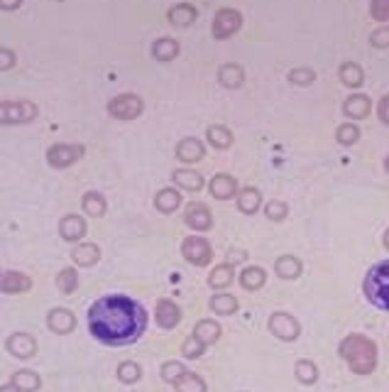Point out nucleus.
<instances>
[{
    "label": "nucleus",
    "instance_id": "nucleus-1",
    "mask_svg": "<svg viewBox=\"0 0 389 392\" xmlns=\"http://www.w3.org/2000/svg\"><path fill=\"white\" fill-rule=\"evenodd\" d=\"M88 334L103 346L123 349L132 346L144 336L149 314L140 302L127 295L98 297L86 312Z\"/></svg>",
    "mask_w": 389,
    "mask_h": 392
},
{
    "label": "nucleus",
    "instance_id": "nucleus-18",
    "mask_svg": "<svg viewBox=\"0 0 389 392\" xmlns=\"http://www.w3.org/2000/svg\"><path fill=\"white\" fill-rule=\"evenodd\" d=\"M86 231H88L86 218L76 216V213H66V216H62V221H59V235H62V240L66 243H81Z\"/></svg>",
    "mask_w": 389,
    "mask_h": 392
},
{
    "label": "nucleus",
    "instance_id": "nucleus-10",
    "mask_svg": "<svg viewBox=\"0 0 389 392\" xmlns=\"http://www.w3.org/2000/svg\"><path fill=\"white\" fill-rule=\"evenodd\" d=\"M181 218H184V223L193 233H208V231L213 228V211H211L203 201H188L184 206Z\"/></svg>",
    "mask_w": 389,
    "mask_h": 392
},
{
    "label": "nucleus",
    "instance_id": "nucleus-2",
    "mask_svg": "<svg viewBox=\"0 0 389 392\" xmlns=\"http://www.w3.org/2000/svg\"><path fill=\"white\" fill-rule=\"evenodd\" d=\"M338 356L346 361L353 375H372L380 363V349L377 344L365 334H348L338 344Z\"/></svg>",
    "mask_w": 389,
    "mask_h": 392
},
{
    "label": "nucleus",
    "instance_id": "nucleus-38",
    "mask_svg": "<svg viewBox=\"0 0 389 392\" xmlns=\"http://www.w3.org/2000/svg\"><path fill=\"white\" fill-rule=\"evenodd\" d=\"M115 375H118V380L123 385H135V383H140V378H142V366L135 361H123V363H118V368H115Z\"/></svg>",
    "mask_w": 389,
    "mask_h": 392
},
{
    "label": "nucleus",
    "instance_id": "nucleus-16",
    "mask_svg": "<svg viewBox=\"0 0 389 392\" xmlns=\"http://www.w3.org/2000/svg\"><path fill=\"white\" fill-rule=\"evenodd\" d=\"M47 329L57 336H66L76 329V317L71 309L66 307H54L47 312Z\"/></svg>",
    "mask_w": 389,
    "mask_h": 392
},
{
    "label": "nucleus",
    "instance_id": "nucleus-48",
    "mask_svg": "<svg viewBox=\"0 0 389 392\" xmlns=\"http://www.w3.org/2000/svg\"><path fill=\"white\" fill-rule=\"evenodd\" d=\"M228 255H230V258H228V265H233V267H235V265L238 263H243V260H245V258H247V253L245 250H230V253H228Z\"/></svg>",
    "mask_w": 389,
    "mask_h": 392
},
{
    "label": "nucleus",
    "instance_id": "nucleus-45",
    "mask_svg": "<svg viewBox=\"0 0 389 392\" xmlns=\"http://www.w3.org/2000/svg\"><path fill=\"white\" fill-rule=\"evenodd\" d=\"M370 18L377 22H389V0H370Z\"/></svg>",
    "mask_w": 389,
    "mask_h": 392
},
{
    "label": "nucleus",
    "instance_id": "nucleus-28",
    "mask_svg": "<svg viewBox=\"0 0 389 392\" xmlns=\"http://www.w3.org/2000/svg\"><path fill=\"white\" fill-rule=\"evenodd\" d=\"M304 272V263L302 258L292 255V253H287V255H279L275 260V275L279 280H299Z\"/></svg>",
    "mask_w": 389,
    "mask_h": 392
},
{
    "label": "nucleus",
    "instance_id": "nucleus-21",
    "mask_svg": "<svg viewBox=\"0 0 389 392\" xmlns=\"http://www.w3.org/2000/svg\"><path fill=\"white\" fill-rule=\"evenodd\" d=\"M181 203H184V196H181V189H176V186H162V189L154 194V208H157L159 213H164V216L179 211Z\"/></svg>",
    "mask_w": 389,
    "mask_h": 392
},
{
    "label": "nucleus",
    "instance_id": "nucleus-4",
    "mask_svg": "<svg viewBox=\"0 0 389 392\" xmlns=\"http://www.w3.org/2000/svg\"><path fill=\"white\" fill-rule=\"evenodd\" d=\"M40 108L30 98H5L0 101V125H27L37 120Z\"/></svg>",
    "mask_w": 389,
    "mask_h": 392
},
{
    "label": "nucleus",
    "instance_id": "nucleus-20",
    "mask_svg": "<svg viewBox=\"0 0 389 392\" xmlns=\"http://www.w3.org/2000/svg\"><path fill=\"white\" fill-rule=\"evenodd\" d=\"M171 181H174L176 189L181 191H191V194H196V191L203 189L206 179L201 172H196V169L191 167H176L174 172H171Z\"/></svg>",
    "mask_w": 389,
    "mask_h": 392
},
{
    "label": "nucleus",
    "instance_id": "nucleus-52",
    "mask_svg": "<svg viewBox=\"0 0 389 392\" xmlns=\"http://www.w3.org/2000/svg\"><path fill=\"white\" fill-rule=\"evenodd\" d=\"M382 164H385V172L389 174V154H387V157H385V162H382Z\"/></svg>",
    "mask_w": 389,
    "mask_h": 392
},
{
    "label": "nucleus",
    "instance_id": "nucleus-5",
    "mask_svg": "<svg viewBox=\"0 0 389 392\" xmlns=\"http://www.w3.org/2000/svg\"><path fill=\"white\" fill-rule=\"evenodd\" d=\"M245 25V15L240 13L238 8H220L218 13L213 15V22H211V35L213 40L225 42L230 37H235L238 32L243 30Z\"/></svg>",
    "mask_w": 389,
    "mask_h": 392
},
{
    "label": "nucleus",
    "instance_id": "nucleus-7",
    "mask_svg": "<svg viewBox=\"0 0 389 392\" xmlns=\"http://www.w3.org/2000/svg\"><path fill=\"white\" fill-rule=\"evenodd\" d=\"M105 110L115 120H135L144 113V101L137 93H118L105 103Z\"/></svg>",
    "mask_w": 389,
    "mask_h": 392
},
{
    "label": "nucleus",
    "instance_id": "nucleus-17",
    "mask_svg": "<svg viewBox=\"0 0 389 392\" xmlns=\"http://www.w3.org/2000/svg\"><path fill=\"white\" fill-rule=\"evenodd\" d=\"M32 290V277L20 270H5L0 272V292L3 295H22Z\"/></svg>",
    "mask_w": 389,
    "mask_h": 392
},
{
    "label": "nucleus",
    "instance_id": "nucleus-31",
    "mask_svg": "<svg viewBox=\"0 0 389 392\" xmlns=\"http://www.w3.org/2000/svg\"><path fill=\"white\" fill-rule=\"evenodd\" d=\"M338 79H341L343 86L358 91V88L365 84V69L358 62L348 59V62H343L341 66H338Z\"/></svg>",
    "mask_w": 389,
    "mask_h": 392
},
{
    "label": "nucleus",
    "instance_id": "nucleus-37",
    "mask_svg": "<svg viewBox=\"0 0 389 392\" xmlns=\"http://www.w3.org/2000/svg\"><path fill=\"white\" fill-rule=\"evenodd\" d=\"M360 128H358V123H353V120H346V123H341L336 128V142L338 145H343V147H353L355 142L360 140Z\"/></svg>",
    "mask_w": 389,
    "mask_h": 392
},
{
    "label": "nucleus",
    "instance_id": "nucleus-12",
    "mask_svg": "<svg viewBox=\"0 0 389 392\" xmlns=\"http://www.w3.org/2000/svg\"><path fill=\"white\" fill-rule=\"evenodd\" d=\"M181 319H184V312H181V307L174 300H166V297L157 300V304H154V322H157L159 329L174 331L181 324Z\"/></svg>",
    "mask_w": 389,
    "mask_h": 392
},
{
    "label": "nucleus",
    "instance_id": "nucleus-14",
    "mask_svg": "<svg viewBox=\"0 0 389 392\" xmlns=\"http://www.w3.org/2000/svg\"><path fill=\"white\" fill-rule=\"evenodd\" d=\"M372 108H375V103H372V98L368 93H360V91H353L350 96L343 101V115H346L348 120H353V123H358V120H365L368 115L372 113Z\"/></svg>",
    "mask_w": 389,
    "mask_h": 392
},
{
    "label": "nucleus",
    "instance_id": "nucleus-35",
    "mask_svg": "<svg viewBox=\"0 0 389 392\" xmlns=\"http://www.w3.org/2000/svg\"><path fill=\"white\" fill-rule=\"evenodd\" d=\"M10 383H13L20 392H37L42 388L40 373L30 371V368H22V371L13 373V375H10Z\"/></svg>",
    "mask_w": 389,
    "mask_h": 392
},
{
    "label": "nucleus",
    "instance_id": "nucleus-22",
    "mask_svg": "<svg viewBox=\"0 0 389 392\" xmlns=\"http://www.w3.org/2000/svg\"><path fill=\"white\" fill-rule=\"evenodd\" d=\"M198 20V8L193 3H176L166 10V22L174 27H191Z\"/></svg>",
    "mask_w": 389,
    "mask_h": 392
},
{
    "label": "nucleus",
    "instance_id": "nucleus-23",
    "mask_svg": "<svg viewBox=\"0 0 389 392\" xmlns=\"http://www.w3.org/2000/svg\"><path fill=\"white\" fill-rule=\"evenodd\" d=\"M235 206L238 211L245 213V216H255V213L262 208V191H260L257 186H243L235 196Z\"/></svg>",
    "mask_w": 389,
    "mask_h": 392
},
{
    "label": "nucleus",
    "instance_id": "nucleus-39",
    "mask_svg": "<svg viewBox=\"0 0 389 392\" xmlns=\"http://www.w3.org/2000/svg\"><path fill=\"white\" fill-rule=\"evenodd\" d=\"M57 290L62 292V295H74V292L79 290V272H76V267H62L59 270Z\"/></svg>",
    "mask_w": 389,
    "mask_h": 392
},
{
    "label": "nucleus",
    "instance_id": "nucleus-24",
    "mask_svg": "<svg viewBox=\"0 0 389 392\" xmlns=\"http://www.w3.org/2000/svg\"><path fill=\"white\" fill-rule=\"evenodd\" d=\"M208 309L215 314V317H233V314H238V309H240V302H238L235 295H230V292L223 290V292L211 295Z\"/></svg>",
    "mask_w": 389,
    "mask_h": 392
},
{
    "label": "nucleus",
    "instance_id": "nucleus-32",
    "mask_svg": "<svg viewBox=\"0 0 389 392\" xmlns=\"http://www.w3.org/2000/svg\"><path fill=\"white\" fill-rule=\"evenodd\" d=\"M208 287L213 292H223L228 290L233 282H235V267L233 265H228V263H220V265H215L213 270H211V275H208Z\"/></svg>",
    "mask_w": 389,
    "mask_h": 392
},
{
    "label": "nucleus",
    "instance_id": "nucleus-27",
    "mask_svg": "<svg viewBox=\"0 0 389 392\" xmlns=\"http://www.w3.org/2000/svg\"><path fill=\"white\" fill-rule=\"evenodd\" d=\"M206 142H208L213 150H230L233 142H235V135L233 130L223 123H213L206 128Z\"/></svg>",
    "mask_w": 389,
    "mask_h": 392
},
{
    "label": "nucleus",
    "instance_id": "nucleus-11",
    "mask_svg": "<svg viewBox=\"0 0 389 392\" xmlns=\"http://www.w3.org/2000/svg\"><path fill=\"white\" fill-rule=\"evenodd\" d=\"M37 349H40L37 339L27 331H15L5 339V351L18 361H30L32 356H37Z\"/></svg>",
    "mask_w": 389,
    "mask_h": 392
},
{
    "label": "nucleus",
    "instance_id": "nucleus-19",
    "mask_svg": "<svg viewBox=\"0 0 389 392\" xmlns=\"http://www.w3.org/2000/svg\"><path fill=\"white\" fill-rule=\"evenodd\" d=\"M218 84L228 88V91H238V88H243L245 86V79H247V74H245V69H243L240 64H235V62H225V64H220L218 66Z\"/></svg>",
    "mask_w": 389,
    "mask_h": 392
},
{
    "label": "nucleus",
    "instance_id": "nucleus-43",
    "mask_svg": "<svg viewBox=\"0 0 389 392\" xmlns=\"http://www.w3.org/2000/svg\"><path fill=\"white\" fill-rule=\"evenodd\" d=\"M206 349H208V346L201 344V341H198L196 336L191 334V336H188V339L184 341V344H181V356H184L186 361H196V358L203 356Z\"/></svg>",
    "mask_w": 389,
    "mask_h": 392
},
{
    "label": "nucleus",
    "instance_id": "nucleus-46",
    "mask_svg": "<svg viewBox=\"0 0 389 392\" xmlns=\"http://www.w3.org/2000/svg\"><path fill=\"white\" fill-rule=\"evenodd\" d=\"M18 64V54L10 47H0V71H10Z\"/></svg>",
    "mask_w": 389,
    "mask_h": 392
},
{
    "label": "nucleus",
    "instance_id": "nucleus-26",
    "mask_svg": "<svg viewBox=\"0 0 389 392\" xmlns=\"http://www.w3.org/2000/svg\"><path fill=\"white\" fill-rule=\"evenodd\" d=\"M181 52V44L179 40H174V37H157V40L152 42V47H149V54H152V59H157V62H174L176 57H179Z\"/></svg>",
    "mask_w": 389,
    "mask_h": 392
},
{
    "label": "nucleus",
    "instance_id": "nucleus-13",
    "mask_svg": "<svg viewBox=\"0 0 389 392\" xmlns=\"http://www.w3.org/2000/svg\"><path fill=\"white\" fill-rule=\"evenodd\" d=\"M174 157L179 159L184 167L201 162V159L206 157V142L201 140V137H193V135L181 137V140L176 142V147H174Z\"/></svg>",
    "mask_w": 389,
    "mask_h": 392
},
{
    "label": "nucleus",
    "instance_id": "nucleus-50",
    "mask_svg": "<svg viewBox=\"0 0 389 392\" xmlns=\"http://www.w3.org/2000/svg\"><path fill=\"white\" fill-rule=\"evenodd\" d=\"M0 392H20V390L15 388L13 383H5V385H0Z\"/></svg>",
    "mask_w": 389,
    "mask_h": 392
},
{
    "label": "nucleus",
    "instance_id": "nucleus-41",
    "mask_svg": "<svg viewBox=\"0 0 389 392\" xmlns=\"http://www.w3.org/2000/svg\"><path fill=\"white\" fill-rule=\"evenodd\" d=\"M265 216L275 221V223H279V221H284L289 216V203L282 201V198H270V201L265 203Z\"/></svg>",
    "mask_w": 389,
    "mask_h": 392
},
{
    "label": "nucleus",
    "instance_id": "nucleus-42",
    "mask_svg": "<svg viewBox=\"0 0 389 392\" xmlns=\"http://www.w3.org/2000/svg\"><path fill=\"white\" fill-rule=\"evenodd\" d=\"M186 371H188V368L181 361H166V363H162V368H159V373H162V380H164V383H169V385H174Z\"/></svg>",
    "mask_w": 389,
    "mask_h": 392
},
{
    "label": "nucleus",
    "instance_id": "nucleus-53",
    "mask_svg": "<svg viewBox=\"0 0 389 392\" xmlns=\"http://www.w3.org/2000/svg\"><path fill=\"white\" fill-rule=\"evenodd\" d=\"M0 272H3V270H0Z\"/></svg>",
    "mask_w": 389,
    "mask_h": 392
},
{
    "label": "nucleus",
    "instance_id": "nucleus-33",
    "mask_svg": "<svg viewBox=\"0 0 389 392\" xmlns=\"http://www.w3.org/2000/svg\"><path fill=\"white\" fill-rule=\"evenodd\" d=\"M294 378H297V383H302L304 388H311V385L319 383L321 371L311 358H299V361L294 363Z\"/></svg>",
    "mask_w": 389,
    "mask_h": 392
},
{
    "label": "nucleus",
    "instance_id": "nucleus-9",
    "mask_svg": "<svg viewBox=\"0 0 389 392\" xmlns=\"http://www.w3.org/2000/svg\"><path fill=\"white\" fill-rule=\"evenodd\" d=\"M181 258L193 265V267H206L213 263V245L203 238V235H186L181 240Z\"/></svg>",
    "mask_w": 389,
    "mask_h": 392
},
{
    "label": "nucleus",
    "instance_id": "nucleus-8",
    "mask_svg": "<svg viewBox=\"0 0 389 392\" xmlns=\"http://www.w3.org/2000/svg\"><path fill=\"white\" fill-rule=\"evenodd\" d=\"M83 154H86L83 142H54L47 147V164L52 169H66L83 159Z\"/></svg>",
    "mask_w": 389,
    "mask_h": 392
},
{
    "label": "nucleus",
    "instance_id": "nucleus-15",
    "mask_svg": "<svg viewBox=\"0 0 389 392\" xmlns=\"http://www.w3.org/2000/svg\"><path fill=\"white\" fill-rule=\"evenodd\" d=\"M238 191H240V186H238V179L233 174L218 172V174L211 176L208 194L213 198H218V201H230V198L238 196Z\"/></svg>",
    "mask_w": 389,
    "mask_h": 392
},
{
    "label": "nucleus",
    "instance_id": "nucleus-30",
    "mask_svg": "<svg viewBox=\"0 0 389 392\" xmlns=\"http://www.w3.org/2000/svg\"><path fill=\"white\" fill-rule=\"evenodd\" d=\"M71 260L76 267H93L101 260V248L96 243H76L74 250H71Z\"/></svg>",
    "mask_w": 389,
    "mask_h": 392
},
{
    "label": "nucleus",
    "instance_id": "nucleus-44",
    "mask_svg": "<svg viewBox=\"0 0 389 392\" xmlns=\"http://www.w3.org/2000/svg\"><path fill=\"white\" fill-rule=\"evenodd\" d=\"M370 44L375 49H389V22L370 32Z\"/></svg>",
    "mask_w": 389,
    "mask_h": 392
},
{
    "label": "nucleus",
    "instance_id": "nucleus-40",
    "mask_svg": "<svg viewBox=\"0 0 389 392\" xmlns=\"http://www.w3.org/2000/svg\"><path fill=\"white\" fill-rule=\"evenodd\" d=\"M287 81L292 86H311L316 81V71L311 66H294V69H289Z\"/></svg>",
    "mask_w": 389,
    "mask_h": 392
},
{
    "label": "nucleus",
    "instance_id": "nucleus-36",
    "mask_svg": "<svg viewBox=\"0 0 389 392\" xmlns=\"http://www.w3.org/2000/svg\"><path fill=\"white\" fill-rule=\"evenodd\" d=\"M174 390H176V392H208V385H206V380H203L198 373L186 371V373L181 375V378L174 383Z\"/></svg>",
    "mask_w": 389,
    "mask_h": 392
},
{
    "label": "nucleus",
    "instance_id": "nucleus-34",
    "mask_svg": "<svg viewBox=\"0 0 389 392\" xmlns=\"http://www.w3.org/2000/svg\"><path fill=\"white\" fill-rule=\"evenodd\" d=\"M81 208L86 216L101 218L105 216V211H108V201H105L101 191H86V194L81 196Z\"/></svg>",
    "mask_w": 389,
    "mask_h": 392
},
{
    "label": "nucleus",
    "instance_id": "nucleus-49",
    "mask_svg": "<svg viewBox=\"0 0 389 392\" xmlns=\"http://www.w3.org/2000/svg\"><path fill=\"white\" fill-rule=\"evenodd\" d=\"M22 0H0V10H5V13H15V10H20Z\"/></svg>",
    "mask_w": 389,
    "mask_h": 392
},
{
    "label": "nucleus",
    "instance_id": "nucleus-25",
    "mask_svg": "<svg viewBox=\"0 0 389 392\" xmlns=\"http://www.w3.org/2000/svg\"><path fill=\"white\" fill-rule=\"evenodd\" d=\"M238 282L245 292H257L267 285V270L260 265H245V267L238 272Z\"/></svg>",
    "mask_w": 389,
    "mask_h": 392
},
{
    "label": "nucleus",
    "instance_id": "nucleus-47",
    "mask_svg": "<svg viewBox=\"0 0 389 392\" xmlns=\"http://www.w3.org/2000/svg\"><path fill=\"white\" fill-rule=\"evenodd\" d=\"M375 110H377V118H380V123L389 128V93H385V96L377 101Z\"/></svg>",
    "mask_w": 389,
    "mask_h": 392
},
{
    "label": "nucleus",
    "instance_id": "nucleus-29",
    "mask_svg": "<svg viewBox=\"0 0 389 392\" xmlns=\"http://www.w3.org/2000/svg\"><path fill=\"white\" fill-rule=\"evenodd\" d=\"M193 336H196L201 344L206 346H213L220 341V336H223V327H220L215 319H198L196 324H193Z\"/></svg>",
    "mask_w": 389,
    "mask_h": 392
},
{
    "label": "nucleus",
    "instance_id": "nucleus-6",
    "mask_svg": "<svg viewBox=\"0 0 389 392\" xmlns=\"http://www.w3.org/2000/svg\"><path fill=\"white\" fill-rule=\"evenodd\" d=\"M267 331H270L277 341L294 344V341H299V336H302V322L289 312H272L270 319H267Z\"/></svg>",
    "mask_w": 389,
    "mask_h": 392
},
{
    "label": "nucleus",
    "instance_id": "nucleus-3",
    "mask_svg": "<svg viewBox=\"0 0 389 392\" xmlns=\"http://www.w3.org/2000/svg\"><path fill=\"white\" fill-rule=\"evenodd\" d=\"M363 295L375 309L389 312V258L375 263L368 272H365Z\"/></svg>",
    "mask_w": 389,
    "mask_h": 392
},
{
    "label": "nucleus",
    "instance_id": "nucleus-51",
    "mask_svg": "<svg viewBox=\"0 0 389 392\" xmlns=\"http://www.w3.org/2000/svg\"><path fill=\"white\" fill-rule=\"evenodd\" d=\"M382 245H385L387 250H389V226H387V231H385V233H382Z\"/></svg>",
    "mask_w": 389,
    "mask_h": 392
}]
</instances>
